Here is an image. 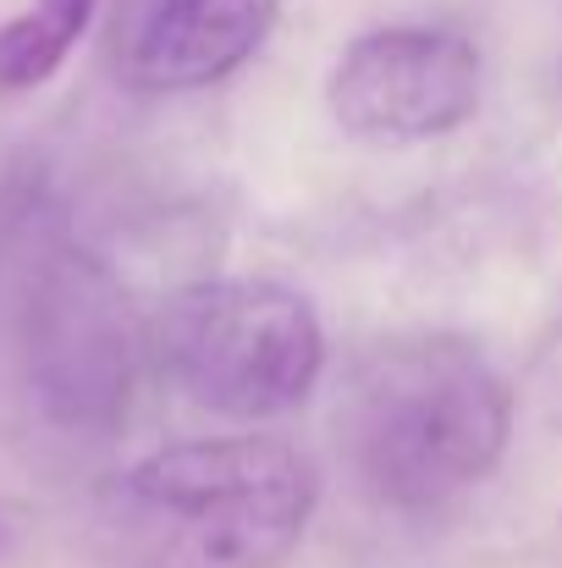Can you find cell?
I'll use <instances>...</instances> for the list:
<instances>
[{"label": "cell", "mask_w": 562, "mask_h": 568, "mask_svg": "<svg viewBox=\"0 0 562 568\" xmlns=\"http://www.w3.org/2000/svg\"><path fill=\"white\" fill-rule=\"evenodd\" d=\"M320 503L315 464L282 436L177 442L105 486L127 568H282Z\"/></svg>", "instance_id": "1"}, {"label": "cell", "mask_w": 562, "mask_h": 568, "mask_svg": "<svg viewBox=\"0 0 562 568\" xmlns=\"http://www.w3.org/2000/svg\"><path fill=\"white\" fill-rule=\"evenodd\" d=\"M513 403L463 337L386 343L354 376L343 442L380 503L425 514L480 486L508 447Z\"/></svg>", "instance_id": "2"}, {"label": "cell", "mask_w": 562, "mask_h": 568, "mask_svg": "<svg viewBox=\"0 0 562 568\" xmlns=\"http://www.w3.org/2000/svg\"><path fill=\"white\" fill-rule=\"evenodd\" d=\"M166 381L221 419L293 414L326 365L315 304L265 276H221L183 287L155 326Z\"/></svg>", "instance_id": "3"}, {"label": "cell", "mask_w": 562, "mask_h": 568, "mask_svg": "<svg viewBox=\"0 0 562 568\" xmlns=\"http://www.w3.org/2000/svg\"><path fill=\"white\" fill-rule=\"evenodd\" d=\"M22 376L44 419L67 430H111L133 392V310L116 276L61 243L22 293Z\"/></svg>", "instance_id": "4"}, {"label": "cell", "mask_w": 562, "mask_h": 568, "mask_svg": "<svg viewBox=\"0 0 562 568\" xmlns=\"http://www.w3.org/2000/svg\"><path fill=\"white\" fill-rule=\"evenodd\" d=\"M326 100L354 139H441L480 111V50L458 28H375L343 50Z\"/></svg>", "instance_id": "5"}, {"label": "cell", "mask_w": 562, "mask_h": 568, "mask_svg": "<svg viewBox=\"0 0 562 568\" xmlns=\"http://www.w3.org/2000/svg\"><path fill=\"white\" fill-rule=\"evenodd\" d=\"M282 0H139L122 33V78L144 94H183L232 78L276 28Z\"/></svg>", "instance_id": "6"}, {"label": "cell", "mask_w": 562, "mask_h": 568, "mask_svg": "<svg viewBox=\"0 0 562 568\" xmlns=\"http://www.w3.org/2000/svg\"><path fill=\"white\" fill-rule=\"evenodd\" d=\"M94 6L100 0H33L22 17L0 22V94L39 89L83 39Z\"/></svg>", "instance_id": "7"}]
</instances>
